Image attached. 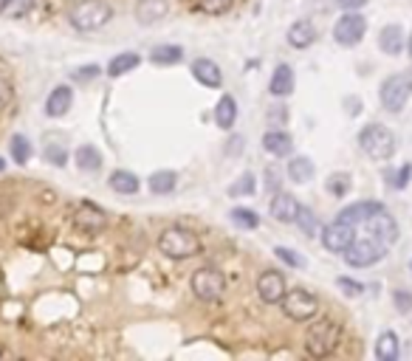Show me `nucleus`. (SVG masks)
Here are the masks:
<instances>
[{
    "mask_svg": "<svg viewBox=\"0 0 412 361\" xmlns=\"http://www.w3.org/2000/svg\"><path fill=\"white\" fill-rule=\"evenodd\" d=\"M268 90H271V96H277V99H285V96L294 93V71H291V65L283 62V65L274 68Z\"/></svg>",
    "mask_w": 412,
    "mask_h": 361,
    "instance_id": "nucleus-22",
    "label": "nucleus"
},
{
    "mask_svg": "<svg viewBox=\"0 0 412 361\" xmlns=\"http://www.w3.org/2000/svg\"><path fill=\"white\" fill-rule=\"evenodd\" d=\"M336 3H339V9H345V12H359V9L368 6V0H336Z\"/></svg>",
    "mask_w": 412,
    "mask_h": 361,
    "instance_id": "nucleus-43",
    "label": "nucleus"
},
{
    "mask_svg": "<svg viewBox=\"0 0 412 361\" xmlns=\"http://www.w3.org/2000/svg\"><path fill=\"white\" fill-rule=\"evenodd\" d=\"M387 251H390V243H384V240H378L368 232H356L353 243L342 251V257H345V262L353 269H370L387 257Z\"/></svg>",
    "mask_w": 412,
    "mask_h": 361,
    "instance_id": "nucleus-3",
    "label": "nucleus"
},
{
    "mask_svg": "<svg viewBox=\"0 0 412 361\" xmlns=\"http://www.w3.org/2000/svg\"><path fill=\"white\" fill-rule=\"evenodd\" d=\"M158 251L170 260H192L203 251V243L192 229L167 226L162 234H158Z\"/></svg>",
    "mask_w": 412,
    "mask_h": 361,
    "instance_id": "nucleus-2",
    "label": "nucleus"
},
{
    "mask_svg": "<svg viewBox=\"0 0 412 361\" xmlns=\"http://www.w3.org/2000/svg\"><path fill=\"white\" fill-rule=\"evenodd\" d=\"M336 285H339L348 297H361V294H364V285H361V282H356V279H350V277H339V279H336Z\"/></svg>",
    "mask_w": 412,
    "mask_h": 361,
    "instance_id": "nucleus-39",
    "label": "nucleus"
},
{
    "mask_svg": "<svg viewBox=\"0 0 412 361\" xmlns=\"http://www.w3.org/2000/svg\"><path fill=\"white\" fill-rule=\"evenodd\" d=\"M74 161L82 173H99L102 170V153L94 147V144H82L74 153Z\"/></svg>",
    "mask_w": 412,
    "mask_h": 361,
    "instance_id": "nucleus-25",
    "label": "nucleus"
},
{
    "mask_svg": "<svg viewBox=\"0 0 412 361\" xmlns=\"http://www.w3.org/2000/svg\"><path fill=\"white\" fill-rule=\"evenodd\" d=\"M381 203L378 201H359V203H350V206H345L339 214H336V221H345V223H350V226H361L364 223V218H368L370 212H376Z\"/></svg>",
    "mask_w": 412,
    "mask_h": 361,
    "instance_id": "nucleus-23",
    "label": "nucleus"
},
{
    "mask_svg": "<svg viewBox=\"0 0 412 361\" xmlns=\"http://www.w3.org/2000/svg\"><path fill=\"white\" fill-rule=\"evenodd\" d=\"M190 285H192V294H195L201 302H218V299L226 294V277H223V271L215 269V266L198 269V271L192 274Z\"/></svg>",
    "mask_w": 412,
    "mask_h": 361,
    "instance_id": "nucleus-7",
    "label": "nucleus"
},
{
    "mask_svg": "<svg viewBox=\"0 0 412 361\" xmlns=\"http://www.w3.org/2000/svg\"><path fill=\"white\" fill-rule=\"evenodd\" d=\"M288 178L294 184H308L313 181V161L308 155H296V158H288Z\"/></svg>",
    "mask_w": 412,
    "mask_h": 361,
    "instance_id": "nucleus-28",
    "label": "nucleus"
},
{
    "mask_svg": "<svg viewBox=\"0 0 412 361\" xmlns=\"http://www.w3.org/2000/svg\"><path fill=\"white\" fill-rule=\"evenodd\" d=\"M6 170V158H0V173H3Z\"/></svg>",
    "mask_w": 412,
    "mask_h": 361,
    "instance_id": "nucleus-47",
    "label": "nucleus"
},
{
    "mask_svg": "<svg viewBox=\"0 0 412 361\" xmlns=\"http://www.w3.org/2000/svg\"><path fill=\"white\" fill-rule=\"evenodd\" d=\"M142 65V57L139 54H136V51H125V54H116V57H113L110 62H107V77H113V79H116V77H125V74H130V71L133 68H139Z\"/></svg>",
    "mask_w": 412,
    "mask_h": 361,
    "instance_id": "nucleus-26",
    "label": "nucleus"
},
{
    "mask_svg": "<svg viewBox=\"0 0 412 361\" xmlns=\"http://www.w3.org/2000/svg\"><path fill=\"white\" fill-rule=\"evenodd\" d=\"M74 226L82 229V232H99L107 226V214L94 206L90 201H82L77 209H74Z\"/></svg>",
    "mask_w": 412,
    "mask_h": 361,
    "instance_id": "nucleus-13",
    "label": "nucleus"
},
{
    "mask_svg": "<svg viewBox=\"0 0 412 361\" xmlns=\"http://www.w3.org/2000/svg\"><path fill=\"white\" fill-rule=\"evenodd\" d=\"M274 254H277L285 266H291V269H305V257L291 251V249H285V246H277V249H274Z\"/></svg>",
    "mask_w": 412,
    "mask_h": 361,
    "instance_id": "nucleus-38",
    "label": "nucleus"
},
{
    "mask_svg": "<svg viewBox=\"0 0 412 361\" xmlns=\"http://www.w3.org/2000/svg\"><path fill=\"white\" fill-rule=\"evenodd\" d=\"M285 277L280 271H263L257 277V297L266 302V305H280L283 297H285Z\"/></svg>",
    "mask_w": 412,
    "mask_h": 361,
    "instance_id": "nucleus-12",
    "label": "nucleus"
},
{
    "mask_svg": "<svg viewBox=\"0 0 412 361\" xmlns=\"http://www.w3.org/2000/svg\"><path fill=\"white\" fill-rule=\"evenodd\" d=\"M359 147L373 161H390L396 155V133L378 122H370L359 133Z\"/></svg>",
    "mask_w": 412,
    "mask_h": 361,
    "instance_id": "nucleus-4",
    "label": "nucleus"
},
{
    "mask_svg": "<svg viewBox=\"0 0 412 361\" xmlns=\"http://www.w3.org/2000/svg\"><path fill=\"white\" fill-rule=\"evenodd\" d=\"M409 93H412V79L407 74H393L381 82L378 99L387 108V113H401L404 105L409 102Z\"/></svg>",
    "mask_w": 412,
    "mask_h": 361,
    "instance_id": "nucleus-8",
    "label": "nucleus"
},
{
    "mask_svg": "<svg viewBox=\"0 0 412 361\" xmlns=\"http://www.w3.org/2000/svg\"><path fill=\"white\" fill-rule=\"evenodd\" d=\"M339 342H342V325L333 319H319L305 333V350L311 358H328L331 353H336Z\"/></svg>",
    "mask_w": 412,
    "mask_h": 361,
    "instance_id": "nucleus-5",
    "label": "nucleus"
},
{
    "mask_svg": "<svg viewBox=\"0 0 412 361\" xmlns=\"http://www.w3.org/2000/svg\"><path fill=\"white\" fill-rule=\"evenodd\" d=\"M409 79H412V68H409Z\"/></svg>",
    "mask_w": 412,
    "mask_h": 361,
    "instance_id": "nucleus-48",
    "label": "nucleus"
},
{
    "mask_svg": "<svg viewBox=\"0 0 412 361\" xmlns=\"http://www.w3.org/2000/svg\"><path fill=\"white\" fill-rule=\"evenodd\" d=\"M378 48H381V54L387 57H398L407 51V37H404V29L396 26V23H390V26H384L378 32Z\"/></svg>",
    "mask_w": 412,
    "mask_h": 361,
    "instance_id": "nucleus-17",
    "label": "nucleus"
},
{
    "mask_svg": "<svg viewBox=\"0 0 412 361\" xmlns=\"http://www.w3.org/2000/svg\"><path fill=\"white\" fill-rule=\"evenodd\" d=\"M192 77H195L203 88H220V85H223V71H220V65H218L215 60H209V57H198V60L192 62Z\"/></svg>",
    "mask_w": 412,
    "mask_h": 361,
    "instance_id": "nucleus-18",
    "label": "nucleus"
},
{
    "mask_svg": "<svg viewBox=\"0 0 412 361\" xmlns=\"http://www.w3.org/2000/svg\"><path fill=\"white\" fill-rule=\"evenodd\" d=\"M235 6V0H198V9L209 17H220Z\"/></svg>",
    "mask_w": 412,
    "mask_h": 361,
    "instance_id": "nucleus-37",
    "label": "nucleus"
},
{
    "mask_svg": "<svg viewBox=\"0 0 412 361\" xmlns=\"http://www.w3.org/2000/svg\"><path fill=\"white\" fill-rule=\"evenodd\" d=\"M356 232H368V234L384 240V243H390V246L398 240V223H396V218H393V214L387 212L384 206H378L376 212H370Z\"/></svg>",
    "mask_w": 412,
    "mask_h": 361,
    "instance_id": "nucleus-10",
    "label": "nucleus"
},
{
    "mask_svg": "<svg viewBox=\"0 0 412 361\" xmlns=\"http://www.w3.org/2000/svg\"><path fill=\"white\" fill-rule=\"evenodd\" d=\"M409 271H412V262H409Z\"/></svg>",
    "mask_w": 412,
    "mask_h": 361,
    "instance_id": "nucleus-49",
    "label": "nucleus"
},
{
    "mask_svg": "<svg viewBox=\"0 0 412 361\" xmlns=\"http://www.w3.org/2000/svg\"><path fill=\"white\" fill-rule=\"evenodd\" d=\"M167 0H136V20L142 26H153L167 14Z\"/></svg>",
    "mask_w": 412,
    "mask_h": 361,
    "instance_id": "nucleus-21",
    "label": "nucleus"
},
{
    "mask_svg": "<svg viewBox=\"0 0 412 361\" xmlns=\"http://www.w3.org/2000/svg\"><path fill=\"white\" fill-rule=\"evenodd\" d=\"M325 186H328V192H331L333 198H345L353 184H350V175H348V173H333V175L325 181Z\"/></svg>",
    "mask_w": 412,
    "mask_h": 361,
    "instance_id": "nucleus-36",
    "label": "nucleus"
},
{
    "mask_svg": "<svg viewBox=\"0 0 412 361\" xmlns=\"http://www.w3.org/2000/svg\"><path fill=\"white\" fill-rule=\"evenodd\" d=\"M107 184H110V189L116 192V195H136V192L142 189L139 175H133L130 170H113Z\"/></svg>",
    "mask_w": 412,
    "mask_h": 361,
    "instance_id": "nucleus-24",
    "label": "nucleus"
},
{
    "mask_svg": "<svg viewBox=\"0 0 412 361\" xmlns=\"http://www.w3.org/2000/svg\"><path fill=\"white\" fill-rule=\"evenodd\" d=\"M215 125L220 130H232L237 125V99L232 93H223L215 105Z\"/></svg>",
    "mask_w": 412,
    "mask_h": 361,
    "instance_id": "nucleus-20",
    "label": "nucleus"
},
{
    "mask_svg": "<svg viewBox=\"0 0 412 361\" xmlns=\"http://www.w3.org/2000/svg\"><path fill=\"white\" fill-rule=\"evenodd\" d=\"M266 189L271 192V195L280 189V175H277V170H274V166H268V170H266Z\"/></svg>",
    "mask_w": 412,
    "mask_h": 361,
    "instance_id": "nucleus-42",
    "label": "nucleus"
},
{
    "mask_svg": "<svg viewBox=\"0 0 412 361\" xmlns=\"http://www.w3.org/2000/svg\"><path fill=\"white\" fill-rule=\"evenodd\" d=\"M229 218H232V223L240 229H257L260 226V214L255 209H246V206H235Z\"/></svg>",
    "mask_w": 412,
    "mask_h": 361,
    "instance_id": "nucleus-34",
    "label": "nucleus"
},
{
    "mask_svg": "<svg viewBox=\"0 0 412 361\" xmlns=\"http://www.w3.org/2000/svg\"><path fill=\"white\" fill-rule=\"evenodd\" d=\"M393 297H396V305H398V310H409V305H412V297H409L407 291H396Z\"/></svg>",
    "mask_w": 412,
    "mask_h": 361,
    "instance_id": "nucleus-44",
    "label": "nucleus"
},
{
    "mask_svg": "<svg viewBox=\"0 0 412 361\" xmlns=\"http://www.w3.org/2000/svg\"><path fill=\"white\" fill-rule=\"evenodd\" d=\"M9 153H12V158H14V164H20V166H26L29 164V158H31V153H34V147H31V141L26 138V136H12V141H9Z\"/></svg>",
    "mask_w": 412,
    "mask_h": 361,
    "instance_id": "nucleus-32",
    "label": "nucleus"
},
{
    "mask_svg": "<svg viewBox=\"0 0 412 361\" xmlns=\"http://www.w3.org/2000/svg\"><path fill=\"white\" fill-rule=\"evenodd\" d=\"M280 308L291 322H308L319 314V299L308 291V288H291V291H285Z\"/></svg>",
    "mask_w": 412,
    "mask_h": 361,
    "instance_id": "nucleus-6",
    "label": "nucleus"
},
{
    "mask_svg": "<svg viewBox=\"0 0 412 361\" xmlns=\"http://www.w3.org/2000/svg\"><path fill=\"white\" fill-rule=\"evenodd\" d=\"M31 9H34V0H3V6H0L3 17H12V20L26 17Z\"/></svg>",
    "mask_w": 412,
    "mask_h": 361,
    "instance_id": "nucleus-35",
    "label": "nucleus"
},
{
    "mask_svg": "<svg viewBox=\"0 0 412 361\" xmlns=\"http://www.w3.org/2000/svg\"><path fill=\"white\" fill-rule=\"evenodd\" d=\"M257 192V178L255 173H243L232 186H229V195L232 198H251Z\"/></svg>",
    "mask_w": 412,
    "mask_h": 361,
    "instance_id": "nucleus-33",
    "label": "nucleus"
},
{
    "mask_svg": "<svg viewBox=\"0 0 412 361\" xmlns=\"http://www.w3.org/2000/svg\"><path fill=\"white\" fill-rule=\"evenodd\" d=\"M364 32H368V20H364L359 12H345L336 23H333V40L342 48H353L361 42Z\"/></svg>",
    "mask_w": 412,
    "mask_h": 361,
    "instance_id": "nucleus-9",
    "label": "nucleus"
},
{
    "mask_svg": "<svg viewBox=\"0 0 412 361\" xmlns=\"http://www.w3.org/2000/svg\"><path fill=\"white\" fill-rule=\"evenodd\" d=\"M113 17V6L107 0H77V3L68 9V23H71L74 32H99L105 29Z\"/></svg>",
    "mask_w": 412,
    "mask_h": 361,
    "instance_id": "nucleus-1",
    "label": "nucleus"
},
{
    "mask_svg": "<svg viewBox=\"0 0 412 361\" xmlns=\"http://www.w3.org/2000/svg\"><path fill=\"white\" fill-rule=\"evenodd\" d=\"M45 158H49L54 166H65L68 153H65L62 147H57V144H49V147H45Z\"/></svg>",
    "mask_w": 412,
    "mask_h": 361,
    "instance_id": "nucleus-40",
    "label": "nucleus"
},
{
    "mask_svg": "<svg viewBox=\"0 0 412 361\" xmlns=\"http://www.w3.org/2000/svg\"><path fill=\"white\" fill-rule=\"evenodd\" d=\"M409 178H412V166L404 164L401 170H398V175H396V181H393V186H396V189H404V186L409 184Z\"/></svg>",
    "mask_w": 412,
    "mask_h": 361,
    "instance_id": "nucleus-41",
    "label": "nucleus"
},
{
    "mask_svg": "<svg viewBox=\"0 0 412 361\" xmlns=\"http://www.w3.org/2000/svg\"><path fill=\"white\" fill-rule=\"evenodd\" d=\"M407 51H409V57H412V34H409V40H407Z\"/></svg>",
    "mask_w": 412,
    "mask_h": 361,
    "instance_id": "nucleus-46",
    "label": "nucleus"
},
{
    "mask_svg": "<svg viewBox=\"0 0 412 361\" xmlns=\"http://www.w3.org/2000/svg\"><path fill=\"white\" fill-rule=\"evenodd\" d=\"M300 201H296L291 192H283V189H277L271 195V203H268V212H271V218L274 221H283V223H294V218H296V212H300Z\"/></svg>",
    "mask_w": 412,
    "mask_h": 361,
    "instance_id": "nucleus-14",
    "label": "nucleus"
},
{
    "mask_svg": "<svg viewBox=\"0 0 412 361\" xmlns=\"http://www.w3.org/2000/svg\"><path fill=\"white\" fill-rule=\"evenodd\" d=\"M147 186L153 195H170V192L178 186V173L175 170H158L147 178Z\"/></svg>",
    "mask_w": 412,
    "mask_h": 361,
    "instance_id": "nucleus-27",
    "label": "nucleus"
},
{
    "mask_svg": "<svg viewBox=\"0 0 412 361\" xmlns=\"http://www.w3.org/2000/svg\"><path fill=\"white\" fill-rule=\"evenodd\" d=\"M184 60V48L181 45H172V42H167V45H155L153 51H150V62L153 65H175V62H181Z\"/></svg>",
    "mask_w": 412,
    "mask_h": 361,
    "instance_id": "nucleus-29",
    "label": "nucleus"
},
{
    "mask_svg": "<svg viewBox=\"0 0 412 361\" xmlns=\"http://www.w3.org/2000/svg\"><path fill=\"white\" fill-rule=\"evenodd\" d=\"M398 336L396 330H384L378 339H376V358L378 361H396L398 358Z\"/></svg>",
    "mask_w": 412,
    "mask_h": 361,
    "instance_id": "nucleus-30",
    "label": "nucleus"
},
{
    "mask_svg": "<svg viewBox=\"0 0 412 361\" xmlns=\"http://www.w3.org/2000/svg\"><path fill=\"white\" fill-rule=\"evenodd\" d=\"M99 74V65H85V71H77V79H90Z\"/></svg>",
    "mask_w": 412,
    "mask_h": 361,
    "instance_id": "nucleus-45",
    "label": "nucleus"
},
{
    "mask_svg": "<svg viewBox=\"0 0 412 361\" xmlns=\"http://www.w3.org/2000/svg\"><path fill=\"white\" fill-rule=\"evenodd\" d=\"M322 246L331 251V254H342L350 243H353V237H356V226H350V223H345V221H336L333 218V223H328L322 232Z\"/></svg>",
    "mask_w": 412,
    "mask_h": 361,
    "instance_id": "nucleus-11",
    "label": "nucleus"
},
{
    "mask_svg": "<svg viewBox=\"0 0 412 361\" xmlns=\"http://www.w3.org/2000/svg\"><path fill=\"white\" fill-rule=\"evenodd\" d=\"M285 40H288L291 48H296V51H305V48H311L316 42V26L311 20H296L288 26Z\"/></svg>",
    "mask_w": 412,
    "mask_h": 361,
    "instance_id": "nucleus-16",
    "label": "nucleus"
},
{
    "mask_svg": "<svg viewBox=\"0 0 412 361\" xmlns=\"http://www.w3.org/2000/svg\"><path fill=\"white\" fill-rule=\"evenodd\" d=\"M74 105V88L71 85H57L49 99H45V116L49 119H62L68 110Z\"/></svg>",
    "mask_w": 412,
    "mask_h": 361,
    "instance_id": "nucleus-15",
    "label": "nucleus"
},
{
    "mask_svg": "<svg viewBox=\"0 0 412 361\" xmlns=\"http://www.w3.org/2000/svg\"><path fill=\"white\" fill-rule=\"evenodd\" d=\"M294 223H296V229H300L305 237H316L319 232H322V229H319V226H322V223H319V218H316V212H311L308 206H300V212H296V218H294Z\"/></svg>",
    "mask_w": 412,
    "mask_h": 361,
    "instance_id": "nucleus-31",
    "label": "nucleus"
},
{
    "mask_svg": "<svg viewBox=\"0 0 412 361\" xmlns=\"http://www.w3.org/2000/svg\"><path fill=\"white\" fill-rule=\"evenodd\" d=\"M263 150H266L268 155H274V158H285V155H291V150H294V138H291L285 130H280V127H271V130L263 136Z\"/></svg>",
    "mask_w": 412,
    "mask_h": 361,
    "instance_id": "nucleus-19",
    "label": "nucleus"
}]
</instances>
